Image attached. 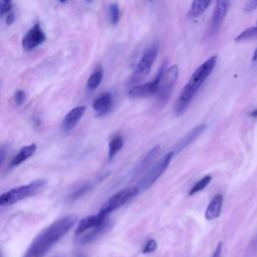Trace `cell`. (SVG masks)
I'll use <instances>...</instances> for the list:
<instances>
[{"instance_id":"obj_23","label":"cell","mask_w":257,"mask_h":257,"mask_svg":"<svg viewBox=\"0 0 257 257\" xmlns=\"http://www.w3.org/2000/svg\"><path fill=\"white\" fill-rule=\"evenodd\" d=\"M253 38H257V26L249 27L244 32H242L235 38V41L239 42V41H245V40H249V39H253Z\"/></svg>"},{"instance_id":"obj_22","label":"cell","mask_w":257,"mask_h":257,"mask_svg":"<svg viewBox=\"0 0 257 257\" xmlns=\"http://www.w3.org/2000/svg\"><path fill=\"white\" fill-rule=\"evenodd\" d=\"M212 180V177L210 175H207L205 177H203L202 179H200L191 189H190V192H189V195L190 196H193L199 192H201L202 190H204L211 182Z\"/></svg>"},{"instance_id":"obj_36","label":"cell","mask_w":257,"mask_h":257,"mask_svg":"<svg viewBox=\"0 0 257 257\" xmlns=\"http://www.w3.org/2000/svg\"><path fill=\"white\" fill-rule=\"evenodd\" d=\"M77 257H84V256H83V255H82V254H79V255H78V256H77Z\"/></svg>"},{"instance_id":"obj_24","label":"cell","mask_w":257,"mask_h":257,"mask_svg":"<svg viewBox=\"0 0 257 257\" xmlns=\"http://www.w3.org/2000/svg\"><path fill=\"white\" fill-rule=\"evenodd\" d=\"M110 22L111 24H117L119 19H120V10L117 4H110Z\"/></svg>"},{"instance_id":"obj_17","label":"cell","mask_w":257,"mask_h":257,"mask_svg":"<svg viewBox=\"0 0 257 257\" xmlns=\"http://www.w3.org/2000/svg\"><path fill=\"white\" fill-rule=\"evenodd\" d=\"M37 151V145L36 144H32V145H27L24 146L20 149V151L13 157L12 161H11V167H16L18 165H20L21 163H23L24 161H26L27 159H30L32 156H34V154Z\"/></svg>"},{"instance_id":"obj_35","label":"cell","mask_w":257,"mask_h":257,"mask_svg":"<svg viewBox=\"0 0 257 257\" xmlns=\"http://www.w3.org/2000/svg\"><path fill=\"white\" fill-rule=\"evenodd\" d=\"M60 1H61L62 3H65V2H67V1H68V0H60Z\"/></svg>"},{"instance_id":"obj_4","label":"cell","mask_w":257,"mask_h":257,"mask_svg":"<svg viewBox=\"0 0 257 257\" xmlns=\"http://www.w3.org/2000/svg\"><path fill=\"white\" fill-rule=\"evenodd\" d=\"M178 75L179 68L176 65L171 66L168 69H164V67L161 68L157 97L158 103H160L162 106L167 104L171 95H172V92L178 79Z\"/></svg>"},{"instance_id":"obj_6","label":"cell","mask_w":257,"mask_h":257,"mask_svg":"<svg viewBox=\"0 0 257 257\" xmlns=\"http://www.w3.org/2000/svg\"><path fill=\"white\" fill-rule=\"evenodd\" d=\"M158 44L155 43L144 52L132 75V82H138L142 79H144L150 73L158 55Z\"/></svg>"},{"instance_id":"obj_37","label":"cell","mask_w":257,"mask_h":257,"mask_svg":"<svg viewBox=\"0 0 257 257\" xmlns=\"http://www.w3.org/2000/svg\"><path fill=\"white\" fill-rule=\"evenodd\" d=\"M87 1H88V2H92V1H93V0H87Z\"/></svg>"},{"instance_id":"obj_40","label":"cell","mask_w":257,"mask_h":257,"mask_svg":"<svg viewBox=\"0 0 257 257\" xmlns=\"http://www.w3.org/2000/svg\"><path fill=\"white\" fill-rule=\"evenodd\" d=\"M256 241H257V240H256Z\"/></svg>"},{"instance_id":"obj_11","label":"cell","mask_w":257,"mask_h":257,"mask_svg":"<svg viewBox=\"0 0 257 257\" xmlns=\"http://www.w3.org/2000/svg\"><path fill=\"white\" fill-rule=\"evenodd\" d=\"M206 130V125L205 124H200L198 126H196L194 129H192L186 136H184L178 143L177 145L174 148L173 153L174 154H178L181 151H183L184 149H186L188 146H190L192 143L199 138V136L201 135L204 131Z\"/></svg>"},{"instance_id":"obj_16","label":"cell","mask_w":257,"mask_h":257,"mask_svg":"<svg viewBox=\"0 0 257 257\" xmlns=\"http://www.w3.org/2000/svg\"><path fill=\"white\" fill-rule=\"evenodd\" d=\"M110 228V223L106 220L102 225L92 228L91 231L89 233H87L85 235L79 237L78 239V243L80 244H88L91 243L93 241H95L96 239H98L99 237H101L108 229Z\"/></svg>"},{"instance_id":"obj_33","label":"cell","mask_w":257,"mask_h":257,"mask_svg":"<svg viewBox=\"0 0 257 257\" xmlns=\"http://www.w3.org/2000/svg\"><path fill=\"white\" fill-rule=\"evenodd\" d=\"M249 116H250V117H253V118H256V117H257V109L254 110H252V111L249 113Z\"/></svg>"},{"instance_id":"obj_38","label":"cell","mask_w":257,"mask_h":257,"mask_svg":"<svg viewBox=\"0 0 257 257\" xmlns=\"http://www.w3.org/2000/svg\"><path fill=\"white\" fill-rule=\"evenodd\" d=\"M0 257H2V254H1V251H0Z\"/></svg>"},{"instance_id":"obj_25","label":"cell","mask_w":257,"mask_h":257,"mask_svg":"<svg viewBox=\"0 0 257 257\" xmlns=\"http://www.w3.org/2000/svg\"><path fill=\"white\" fill-rule=\"evenodd\" d=\"M12 0H0V16L6 15L11 11Z\"/></svg>"},{"instance_id":"obj_12","label":"cell","mask_w":257,"mask_h":257,"mask_svg":"<svg viewBox=\"0 0 257 257\" xmlns=\"http://www.w3.org/2000/svg\"><path fill=\"white\" fill-rule=\"evenodd\" d=\"M106 219H107V216L104 214H101V213H99L97 215H91V216H88V217L81 219L76 227L75 234L76 235L82 234L85 231L92 229V228L102 225L106 221Z\"/></svg>"},{"instance_id":"obj_5","label":"cell","mask_w":257,"mask_h":257,"mask_svg":"<svg viewBox=\"0 0 257 257\" xmlns=\"http://www.w3.org/2000/svg\"><path fill=\"white\" fill-rule=\"evenodd\" d=\"M139 188L138 187H132V188H126L123 189L122 191L116 193L115 195H112L110 199H108L107 201L103 204L101 210L99 213L104 214L108 216L110 212L115 211L128 203L132 198H134L136 195L139 193Z\"/></svg>"},{"instance_id":"obj_29","label":"cell","mask_w":257,"mask_h":257,"mask_svg":"<svg viewBox=\"0 0 257 257\" xmlns=\"http://www.w3.org/2000/svg\"><path fill=\"white\" fill-rule=\"evenodd\" d=\"M92 187V185L91 184H87V185H84L83 187H81L79 190H77L74 194H73V198H78V197H80L83 193H85L87 192L88 190H90V188Z\"/></svg>"},{"instance_id":"obj_8","label":"cell","mask_w":257,"mask_h":257,"mask_svg":"<svg viewBox=\"0 0 257 257\" xmlns=\"http://www.w3.org/2000/svg\"><path fill=\"white\" fill-rule=\"evenodd\" d=\"M159 79H160V71L152 81L135 85V87L130 89L128 96L131 99H144V98H149L157 95L158 87H159Z\"/></svg>"},{"instance_id":"obj_15","label":"cell","mask_w":257,"mask_h":257,"mask_svg":"<svg viewBox=\"0 0 257 257\" xmlns=\"http://www.w3.org/2000/svg\"><path fill=\"white\" fill-rule=\"evenodd\" d=\"M222 206H223V196L218 194L211 200V202L209 203L205 212V218L208 221L217 219L221 215Z\"/></svg>"},{"instance_id":"obj_10","label":"cell","mask_w":257,"mask_h":257,"mask_svg":"<svg viewBox=\"0 0 257 257\" xmlns=\"http://www.w3.org/2000/svg\"><path fill=\"white\" fill-rule=\"evenodd\" d=\"M229 9V0H217L211 18V30L212 33L217 32Z\"/></svg>"},{"instance_id":"obj_3","label":"cell","mask_w":257,"mask_h":257,"mask_svg":"<svg viewBox=\"0 0 257 257\" xmlns=\"http://www.w3.org/2000/svg\"><path fill=\"white\" fill-rule=\"evenodd\" d=\"M46 184L47 183L45 180H36L27 185L13 188L0 195V206L12 205L28 197L35 196L40 192L46 186Z\"/></svg>"},{"instance_id":"obj_34","label":"cell","mask_w":257,"mask_h":257,"mask_svg":"<svg viewBox=\"0 0 257 257\" xmlns=\"http://www.w3.org/2000/svg\"><path fill=\"white\" fill-rule=\"evenodd\" d=\"M252 61H253V62H257V47H256V49H255L254 52H253V58H252Z\"/></svg>"},{"instance_id":"obj_32","label":"cell","mask_w":257,"mask_h":257,"mask_svg":"<svg viewBox=\"0 0 257 257\" xmlns=\"http://www.w3.org/2000/svg\"><path fill=\"white\" fill-rule=\"evenodd\" d=\"M14 20H15V15H14L13 12L10 11L9 13H7V14L5 15V22H6L7 25H12L13 22H14Z\"/></svg>"},{"instance_id":"obj_28","label":"cell","mask_w":257,"mask_h":257,"mask_svg":"<svg viewBox=\"0 0 257 257\" xmlns=\"http://www.w3.org/2000/svg\"><path fill=\"white\" fill-rule=\"evenodd\" d=\"M256 8H257V0H249V1L247 2V4L244 7V10L249 12V11H252V10L256 9Z\"/></svg>"},{"instance_id":"obj_14","label":"cell","mask_w":257,"mask_h":257,"mask_svg":"<svg viewBox=\"0 0 257 257\" xmlns=\"http://www.w3.org/2000/svg\"><path fill=\"white\" fill-rule=\"evenodd\" d=\"M112 107V98L110 93H105L99 96L93 104L94 110L98 112V116H104L108 113Z\"/></svg>"},{"instance_id":"obj_26","label":"cell","mask_w":257,"mask_h":257,"mask_svg":"<svg viewBox=\"0 0 257 257\" xmlns=\"http://www.w3.org/2000/svg\"><path fill=\"white\" fill-rule=\"evenodd\" d=\"M157 249V242L154 239H150L143 248V253L144 254H149L153 253Z\"/></svg>"},{"instance_id":"obj_2","label":"cell","mask_w":257,"mask_h":257,"mask_svg":"<svg viewBox=\"0 0 257 257\" xmlns=\"http://www.w3.org/2000/svg\"><path fill=\"white\" fill-rule=\"evenodd\" d=\"M217 55H212L206 62H204L192 74L191 78L187 82V84L183 88L174 108V112L176 116H181L186 111L189 107L191 101L202 87V84L214 71L217 64Z\"/></svg>"},{"instance_id":"obj_13","label":"cell","mask_w":257,"mask_h":257,"mask_svg":"<svg viewBox=\"0 0 257 257\" xmlns=\"http://www.w3.org/2000/svg\"><path fill=\"white\" fill-rule=\"evenodd\" d=\"M85 110H87V108L84 106H79L73 108L68 113L63 121V129L65 132H71L72 130L74 129V127L77 125L79 120L84 115Z\"/></svg>"},{"instance_id":"obj_20","label":"cell","mask_w":257,"mask_h":257,"mask_svg":"<svg viewBox=\"0 0 257 257\" xmlns=\"http://www.w3.org/2000/svg\"><path fill=\"white\" fill-rule=\"evenodd\" d=\"M124 145V141L123 138L121 136H115L113 137L109 145V160H111L113 157H115L123 148Z\"/></svg>"},{"instance_id":"obj_1","label":"cell","mask_w":257,"mask_h":257,"mask_svg":"<svg viewBox=\"0 0 257 257\" xmlns=\"http://www.w3.org/2000/svg\"><path fill=\"white\" fill-rule=\"evenodd\" d=\"M75 221V216L72 215L55 220L34 239L23 257H43L55 243H58L72 229Z\"/></svg>"},{"instance_id":"obj_31","label":"cell","mask_w":257,"mask_h":257,"mask_svg":"<svg viewBox=\"0 0 257 257\" xmlns=\"http://www.w3.org/2000/svg\"><path fill=\"white\" fill-rule=\"evenodd\" d=\"M5 157H6V148L4 145H2L0 147V167H1V165L3 164Z\"/></svg>"},{"instance_id":"obj_7","label":"cell","mask_w":257,"mask_h":257,"mask_svg":"<svg viewBox=\"0 0 257 257\" xmlns=\"http://www.w3.org/2000/svg\"><path fill=\"white\" fill-rule=\"evenodd\" d=\"M173 156H174L173 152H169L167 155H165V157H163V159L141 179L138 186L139 190L143 191L150 188L165 173V171L168 169L171 161H172Z\"/></svg>"},{"instance_id":"obj_27","label":"cell","mask_w":257,"mask_h":257,"mask_svg":"<svg viewBox=\"0 0 257 257\" xmlns=\"http://www.w3.org/2000/svg\"><path fill=\"white\" fill-rule=\"evenodd\" d=\"M14 101H15V104L17 106H21L25 101V93L21 90L17 91L14 95Z\"/></svg>"},{"instance_id":"obj_18","label":"cell","mask_w":257,"mask_h":257,"mask_svg":"<svg viewBox=\"0 0 257 257\" xmlns=\"http://www.w3.org/2000/svg\"><path fill=\"white\" fill-rule=\"evenodd\" d=\"M212 0H193L190 11L188 13L189 18H197L205 12L210 6Z\"/></svg>"},{"instance_id":"obj_30","label":"cell","mask_w":257,"mask_h":257,"mask_svg":"<svg viewBox=\"0 0 257 257\" xmlns=\"http://www.w3.org/2000/svg\"><path fill=\"white\" fill-rule=\"evenodd\" d=\"M222 249H223V243L219 242L211 257H222Z\"/></svg>"},{"instance_id":"obj_9","label":"cell","mask_w":257,"mask_h":257,"mask_svg":"<svg viewBox=\"0 0 257 257\" xmlns=\"http://www.w3.org/2000/svg\"><path fill=\"white\" fill-rule=\"evenodd\" d=\"M44 40H45V36L40 28V25L37 23L23 37L22 47L25 50H33L38 45H40Z\"/></svg>"},{"instance_id":"obj_19","label":"cell","mask_w":257,"mask_h":257,"mask_svg":"<svg viewBox=\"0 0 257 257\" xmlns=\"http://www.w3.org/2000/svg\"><path fill=\"white\" fill-rule=\"evenodd\" d=\"M104 77V71L102 69V67H98L94 73L91 74L88 83H87V87L90 91H95L99 85L101 84L102 80Z\"/></svg>"},{"instance_id":"obj_21","label":"cell","mask_w":257,"mask_h":257,"mask_svg":"<svg viewBox=\"0 0 257 257\" xmlns=\"http://www.w3.org/2000/svg\"><path fill=\"white\" fill-rule=\"evenodd\" d=\"M159 152H160V146L154 147V148L146 155V157H145L144 159H143L141 165H140V166L138 167V169H137V172H138L137 174L143 172V171H144L145 169H147V168L153 163V161L156 159V157L158 156Z\"/></svg>"},{"instance_id":"obj_39","label":"cell","mask_w":257,"mask_h":257,"mask_svg":"<svg viewBox=\"0 0 257 257\" xmlns=\"http://www.w3.org/2000/svg\"><path fill=\"white\" fill-rule=\"evenodd\" d=\"M256 26H257V22H256Z\"/></svg>"}]
</instances>
